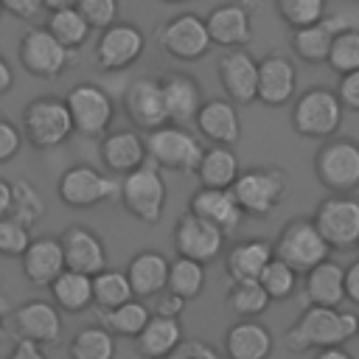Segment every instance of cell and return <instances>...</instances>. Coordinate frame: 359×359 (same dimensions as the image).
<instances>
[{
  "label": "cell",
  "instance_id": "obj_23",
  "mask_svg": "<svg viewBox=\"0 0 359 359\" xmlns=\"http://www.w3.org/2000/svg\"><path fill=\"white\" fill-rule=\"evenodd\" d=\"M205 25H208V36H210V45H219V48H241L252 39V14L241 6V3H222L216 6L208 17H205Z\"/></svg>",
  "mask_w": 359,
  "mask_h": 359
},
{
  "label": "cell",
  "instance_id": "obj_59",
  "mask_svg": "<svg viewBox=\"0 0 359 359\" xmlns=\"http://www.w3.org/2000/svg\"><path fill=\"white\" fill-rule=\"evenodd\" d=\"M236 3H241V6H244V8L250 11V14H252V8L258 6V0H236Z\"/></svg>",
  "mask_w": 359,
  "mask_h": 359
},
{
  "label": "cell",
  "instance_id": "obj_39",
  "mask_svg": "<svg viewBox=\"0 0 359 359\" xmlns=\"http://www.w3.org/2000/svg\"><path fill=\"white\" fill-rule=\"evenodd\" d=\"M165 289L180 294V297H185V300H196L202 294V289H205V264L177 255L174 261H168V283H165Z\"/></svg>",
  "mask_w": 359,
  "mask_h": 359
},
{
  "label": "cell",
  "instance_id": "obj_63",
  "mask_svg": "<svg viewBox=\"0 0 359 359\" xmlns=\"http://www.w3.org/2000/svg\"><path fill=\"white\" fill-rule=\"evenodd\" d=\"M356 250H359V241H356Z\"/></svg>",
  "mask_w": 359,
  "mask_h": 359
},
{
  "label": "cell",
  "instance_id": "obj_36",
  "mask_svg": "<svg viewBox=\"0 0 359 359\" xmlns=\"http://www.w3.org/2000/svg\"><path fill=\"white\" fill-rule=\"evenodd\" d=\"M149 317H151L149 306L140 297H132V300H126V303H121L115 309H107L101 314V325L107 331H112V337H129V339H135L143 331V325L149 323Z\"/></svg>",
  "mask_w": 359,
  "mask_h": 359
},
{
  "label": "cell",
  "instance_id": "obj_20",
  "mask_svg": "<svg viewBox=\"0 0 359 359\" xmlns=\"http://www.w3.org/2000/svg\"><path fill=\"white\" fill-rule=\"evenodd\" d=\"M62 244V255H65V269L73 272H84V275H95L101 269H107V247L104 238L98 233H93L90 227L73 224L59 236Z\"/></svg>",
  "mask_w": 359,
  "mask_h": 359
},
{
  "label": "cell",
  "instance_id": "obj_8",
  "mask_svg": "<svg viewBox=\"0 0 359 359\" xmlns=\"http://www.w3.org/2000/svg\"><path fill=\"white\" fill-rule=\"evenodd\" d=\"M272 250H275V258H280L283 264H289L297 275H306L311 266L323 264L331 255V247L325 244V238L317 230L314 219H303V216L300 219H292L280 230V236L272 244Z\"/></svg>",
  "mask_w": 359,
  "mask_h": 359
},
{
  "label": "cell",
  "instance_id": "obj_5",
  "mask_svg": "<svg viewBox=\"0 0 359 359\" xmlns=\"http://www.w3.org/2000/svg\"><path fill=\"white\" fill-rule=\"evenodd\" d=\"M118 202L143 224H157L165 210V180L154 163H143L121 177Z\"/></svg>",
  "mask_w": 359,
  "mask_h": 359
},
{
  "label": "cell",
  "instance_id": "obj_44",
  "mask_svg": "<svg viewBox=\"0 0 359 359\" xmlns=\"http://www.w3.org/2000/svg\"><path fill=\"white\" fill-rule=\"evenodd\" d=\"M275 8L292 31L314 25L325 17V0H275Z\"/></svg>",
  "mask_w": 359,
  "mask_h": 359
},
{
  "label": "cell",
  "instance_id": "obj_12",
  "mask_svg": "<svg viewBox=\"0 0 359 359\" xmlns=\"http://www.w3.org/2000/svg\"><path fill=\"white\" fill-rule=\"evenodd\" d=\"M157 45L163 53H168L177 62H196L210 50V36H208V25L205 17L199 14H177L171 20H165L157 28Z\"/></svg>",
  "mask_w": 359,
  "mask_h": 359
},
{
  "label": "cell",
  "instance_id": "obj_18",
  "mask_svg": "<svg viewBox=\"0 0 359 359\" xmlns=\"http://www.w3.org/2000/svg\"><path fill=\"white\" fill-rule=\"evenodd\" d=\"M123 112L137 129H157L168 123L165 115V101H163V87L160 79H135L123 90Z\"/></svg>",
  "mask_w": 359,
  "mask_h": 359
},
{
  "label": "cell",
  "instance_id": "obj_28",
  "mask_svg": "<svg viewBox=\"0 0 359 359\" xmlns=\"http://www.w3.org/2000/svg\"><path fill=\"white\" fill-rule=\"evenodd\" d=\"M126 278L132 286L135 297H154L165 289L168 283V258L157 250H140L132 255V261L126 264Z\"/></svg>",
  "mask_w": 359,
  "mask_h": 359
},
{
  "label": "cell",
  "instance_id": "obj_25",
  "mask_svg": "<svg viewBox=\"0 0 359 359\" xmlns=\"http://www.w3.org/2000/svg\"><path fill=\"white\" fill-rule=\"evenodd\" d=\"M163 87V101H165V115L168 123H191L196 118V109L202 107V87L194 76L188 73H168L160 79Z\"/></svg>",
  "mask_w": 359,
  "mask_h": 359
},
{
  "label": "cell",
  "instance_id": "obj_24",
  "mask_svg": "<svg viewBox=\"0 0 359 359\" xmlns=\"http://www.w3.org/2000/svg\"><path fill=\"white\" fill-rule=\"evenodd\" d=\"M101 163L109 174H129L146 163V140L135 129H115L101 137Z\"/></svg>",
  "mask_w": 359,
  "mask_h": 359
},
{
  "label": "cell",
  "instance_id": "obj_1",
  "mask_svg": "<svg viewBox=\"0 0 359 359\" xmlns=\"http://www.w3.org/2000/svg\"><path fill=\"white\" fill-rule=\"evenodd\" d=\"M359 331V317L331 306H306L303 314L283 334V345L292 353H309L320 348H337L353 339Z\"/></svg>",
  "mask_w": 359,
  "mask_h": 359
},
{
  "label": "cell",
  "instance_id": "obj_58",
  "mask_svg": "<svg viewBox=\"0 0 359 359\" xmlns=\"http://www.w3.org/2000/svg\"><path fill=\"white\" fill-rule=\"evenodd\" d=\"M79 0H42V8L48 11H59V8H76Z\"/></svg>",
  "mask_w": 359,
  "mask_h": 359
},
{
  "label": "cell",
  "instance_id": "obj_6",
  "mask_svg": "<svg viewBox=\"0 0 359 359\" xmlns=\"http://www.w3.org/2000/svg\"><path fill=\"white\" fill-rule=\"evenodd\" d=\"M22 135L39 151L62 146L73 135V121H70L65 98L42 95V98L28 101L22 109Z\"/></svg>",
  "mask_w": 359,
  "mask_h": 359
},
{
  "label": "cell",
  "instance_id": "obj_56",
  "mask_svg": "<svg viewBox=\"0 0 359 359\" xmlns=\"http://www.w3.org/2000/svg\"><path fill=\"white\" fill-rule=\"evenodd\" d=\"M11 208V182L0 177V216H6Z\"/></svg>",
  "mask_w": 359,
  "mask_h": 359
},
{
  "label": "cell",
  "instance_id": "obj_37",
  "mask_svg": "<svg viewBox=\"0 0 359 359\" xmlns=\"http://www.w3.org/2000/svg\"><path fill=\"white\" fill-rule=\"evenodd\" d=\"M115 337L104 325H84L67 345L70 359H115Z\"/></svg>",
  "mask_w": 359,
  "mask_h": 359
},
{
  "label": "cell",
  "instance_id": "obj_33",
  "mask_svg": "<svg viewBox=\"0 0 359 359\" xmlns=\"http://www.w3.org/2000/svg\"><path fill=\"white\" fill-rule=\"evenodd\" d=\"M48 286H50V300L59 311L79 314L93 306V278L84 272L62 269Z\"/></svg>",
  "mask_w": 359,
  "mask_h": 359
},
{
  "label": "cell",
  "instance_id": "obj_15",
  "mask_svg": "<svg viewBox=\"0 0 359 359\" xmlns=\"http://www.w3.org/2000/svg\"><path fill=\"white\" fill-rule=\"evenodd\" d=\"M224 233L213 224H208L205 219H199L196 213L185 210L177 224H174V250L182 258L199 261V264H210L222 255L224 247Z\"/></svg>",
  "mask_w": 359,
  "mask_h": 359
},
{
  "label": "cell",
  "instance_id": "obj_7",
  "mask_svg": "<svg viewBox=\"0 0 359 359\" xmlns=\"http://www.w3.org/2000/svg\"><path fill=\"white\" fill-rule=\"evenodd\" d=\"M314 174L331 194L359 191V143L353 137H328L314 154Z\"/></svg>",
  "mask_w": 359,
  "mask_h": 359
},
{
  "label": "cell",
  "instance_id": "obj_14",
  "mask_svg": "<svg viewBox=\"0 0 359 359\" xmlns=\"http://www.w3.org/2000/svg\"><path fill=\"white\" fill-rule=\"evenodd\" d=\"M73 59V50H67L56 36L42 25V28H28L20 39V65L36 76V79H56L67 70Z\"/></svg>",
  "mask_w": 359,
  "mask_h": 359
},
{
  "label": "cell",
  "instance_id": "obj_16",
  "mask_svg": "<svg viewBox=\"0 0 359 359\" xmlns=\"http://www.w3.org/2000/svg\"><path fill=\"white\" fill-rule=\"evenodd\" d=\"M219 81L227 93V101L233 104H252L258 95V62L244 48H227L219 62Z\"/></svg>",
  "mask_w": 359,
  "mask_h": 359
},
{
  "label": "cell",
  "instance_id": "obj_17",
  "mask_svg": "<svg viewBox=\"0 0 359 359\" xmlns=\"http://www.w3.org/2000/svg\"><path fill=\"white\" fill-rule=\"evenodd\" d=\"M11 328L17 339L53 345L62 337V314L50 300H28L11 311Z\"/></svg>",
  "mask_w": 359,
  "mask_h": 359
},
{
  "label": "cell",
  "instance_id": "obj_42",
  "mask_svg": "<svg viewBox=\"0 0 359 359\" xmlns=\"http://www.w3.org/2000/svg\"><path fill=\"white\" fill-rule=\"evenodd\" d=\"M325 65L334 73H339V76L342 73H351V70H359V28L348 25V28H342V31L334 34Z\"/></svg>",
  "mask_w": 359,
  "mask_h": 359
},
{
  "label": "cell",
  "instance_id": "obj_22",
  "mask_svg": "<svg viewBox=\"0 0 359 359\" xmlns=\"http://www.w3.org/2000/svg\"><path fill=\"white\" fill-rule=\"evenodd\" d=\"M188 210L196 213L199 219H205L208 224L219 227L224 236L233 233L244 219L230 188H202L199 185L188 199Z\"/></svg>",
  "mask_w": 359,
  "mask_h": 359
},
{
  "label": "cell",
  "instance_id": "obj_62",
  "mask_svg": "<svg viewBox=\"0 0 359 359\" xmlns=\"http://www.w3.org/2000/svg\"><path fill=\"white\" fill-rule=\"evenodd\" d=\"M3 14H6V11H3V6H0V17H3Z\"/></svg>",
  "mask_w": 359,
  "mask_h": 359
},
{
  "label": "cell",
  "instance_id": "obj_26",
  "mask_svg": "<svg viewBox=\"0 0 359 359\" xmlns=\"http://www.w3.org/2000/svg\"><path fill=\"white\" fill-rule=\"evenodd\" d=\"M306 306H331L339 309L345 303V266L325 258L303 275Z\"/></svg>",
  "mask_w": 359,
  "mask_h": 359
},
{
  "label": "cell",
  "instance_id": "obj_47",
  "mask_svg": "<svg viewBox=\"0 0 359 359\" xmlns=\"http://www.w3.org/2000/svg\"><path fill=\"white\" fill-rule=\"evenodd\" d=\"M20 146H22V132L11 121L0 118V163L14 160L20 154Z\"/></svg>",
  "mask_w": 359,
  "mask_h": 359
},
{
  "label": "cell",
  "instance_id": "obj_29",
  "mask_svg": "<svg viewBox=\"0 0 359 359\" xmlns=\"http://www.w3.org/2000/svg\"><path fill=\"white\" fill-rule=\"evenodd\" d=\"M22 261V275L34 283V286H48L62 269H65V255H62V244L53 236H42V238H31V244L25 247V252L20 255Z\"/></svg>",
  "mask_w": 359,
  "mask_h": 359
},
{
  "label": "cell",
  "instance_id": "obj_27",
  "mask_svg": "<svg viewBox=\"0 0 359 359\" xmlns=\"http://www.w3.org/2000/svg\"><path fill=\"white\" fill-rule=\"evenodd\" d=\"M275 339L258 320H236L224 334L227 359H269Z\"/></svg>",
  "mask_w": 359,
  "mask_h": 359
},
{
  "label": "cell",
  "instance_id": "obj_21",
  "mask_svg": "<svg viewBox=\"0 0 359 359\" xmlns=\"http://www.w3.org/2000/svg\"><path fill=\"white\" fill-rule=\"evenodd\" d=\"M196 132L213 143V146H236L241 137V118L233 101L227 98H210L202 101V107L196 109Z\"/></svg>",
  "mask_w": 359,
  "mask_h": 359
},
{
  "label": "cell",
  "instance_id": "obj_54",
  "mask_svg": "<svg viewBox=\"0 0 359 359\" xmlns=\"http://www.w3.org/2000/svg\"><path fill=\"white\" fill-rule=\"evenodd\" d=\"M14 87V70L8 65V59L0 53V95H6Z\"/></svg>",
  "mask_w": 359,
  "mask_h": 359
},
{
  "label": "cell",
  "instance_id": "obj_10",
  "mask_svg": "<svg viewBox=\"0 0 359 359\" xmlns=\"http://www.w3.org/2000/svg\"><path fill=\"white\" fill-rule=\"evenodd\" d=\"M65 104L73 121V132L84 137H104L109 132L115 118V104L104 87L93 81H79L67 90Z\"/></svg>",
  "mask_w": 359,
  "mask_h": 359
},
{
  "label": "cell",
  "instance_id": "obj_64",
  "mask_svg": "<svg viewBox=\"0 0 359 359\" xmlns=\"http://www.w3.org/2000/svg\"><path fill=\"white\" fill-rule=\"evenodd\" d=\"M356 317H359V314H356ZM356 337H359V331H356Z\"/></svg>",
  "mask_w": 359,
  "mask_h": 359
},
{
  "label": "cell",
  "instance_id": "obj_49",
  "mask_svg": "<svg viewBox=\"0 0 359 359\" xmlns=\"http://www.w3.org/2000/svg\"><path fill=\"white\" fill-rule=\"evenodd\" d=\"M157 300H154V311L151 314H160V317H177L180 320V314L185 311V306H188V300L185 297H180V294H174V292H168V289H163L160 294H154Z\"/></svg>",
  "mask_w": 359,
  "mask_h": 359
},
{
  "label": "cell",
  "instance_id": "obj_48",
  "mask_svg": "<svg viewBox=\"0 0 359 359\" xmlns=\"http://www.w3.org/2000/svg\"><path fill=\"white\" fill-rule=\"evenodd\" d=\"M337 95L348 112H359V70L342 73L337 84Z\"/></svg>",
  "mask_w": 359,
  "mask_h": 359
},
{
  "label": "cell",
  "instance_id": "obj_40",
  "mask_svg": "<svg viewBox=\"0 0 359 359\" xmlns=\"http://www.w3.org/2000/svg\"><path fill=\"white\" fill-rule=\"evenodd\" d=\"M132 286H129V278L123 269H101L93 275V303L107 311V309H115L126 300H132Z\"/></svg>",
  "mask_w": 359,
  "mask_h": 359
},
{
  "label": "cell",
  "instance_id": "obj_52",
  "mask_svg": "<svg viewBox=\"0 0 359 359\" xmlns=\"http://www.w3.org/2000/svg\"><path fill=\"white\" fill-rule=\"evenodd\" d=\"M6 359H48V356H45L42 345H36L31 339H17Z\"/></svg>",
  "mask_w": 359,
  "mask_h": 359
},
{
  "label": "cell",
  "instance_id": "obj_61",
  "mask_svg": "<svg viewBox=\"0 0 359 359\" xmlns=\"http://www.w3.org/2000/svg\"><path fill=\"white\" fill-rule=\"evenodd\" d=\"M160 3H171L174 6V3H185V0H160Z\"/></svg>",
  "mask_w": 359,
  "mask_h": 359
},
{
  "label": "cell",
  "instance_id": "obj_60",
  "mask_svg": "<svg viewBox=\"0 0 359 359\" xmlns=\"http://www.w3.org/2000/svg\"><path fill=\"white\" fill-rule=\"evenodd\" d=\"M163 359H185L180 351H174V353H168V356H163Z\"/></svg>",
  "mask_w": 359,
  "mask_h": 359
},
{
  "label": "cell",
  "instance_id": "obj_57",
  "mask_svg": "<svg viewBox=\"0 0 359 359\" xmlns=\"http://www.w3.org/2000/svg\"><path fill=\"white\" fill-rule=\"evenodd\" d=\"M8 323H11V306H8V300H6V297H0V339L6 337Z\"/></svg>",
  "mask_w": 359,
  "mask_h": 359
},
{
  "label": "cell",
  "instance_id": "obj_53",
  "mask_svg": "<svg viewBox=\"0 0 359 359\" xmlns=\"http://www.w3.org/2000/svg\"><path fill=\"white\" fill-rule=\"evenodd\" d=\"M345 300L359 306V258L345 266Z\"/></svg>",
  "mask_w": 359,
  "mask_h": 359
},
{
  "label": "cell",
  "instance_id": "obj_41",
  "mask_svg": "<svg viewBox=\"0 0 359 359\" xmlns=\"http://www.w3.org/2000/svg\"><path fill=\"white\" fill-rule=\"evenodd\" d=\"M8 216L22 222L25 227L36 224L45 216V199L39 194V188H34L28 180H14L11 182V208Z\"/></svg>",
  "mask_w": 359,
  "mask_h": 359
},
{
  "label": "cell",
  "instance_id": "obj_38",
  "mask_svg": "<svg viewBox=\"0 0 359 359\" xmlns=\"http://www.w3.org/2000/svg\"><path fill=\"white\" fill-rule=\"evenodd\" d=\"M45 28L56 36V42H62L67 50H79L87 39H90V25L87 20L79 14V8H59L48 14Z\"/></svg>",
  "mask_w": 359,
  "mask_h": 359
},
{
  "label": "cell",
  "instance_id": "obj_19",
  "mask_svg": "<svg viewBox=\"0 0 359 359\" xmlns=\"http://www.w3.org/2000/svg\"><path fill=\"white\" fill-rule=\"evenodd\" d=\"M297 93V67L283 53H266L258 62V95L266 107H283Z\"/></svg>",
  "mask_w": 359,
  "mask_h": 359
},
{
  "label": "cell",
  "instance_id": "obj_32",
  "mask_svg": "<svg viewBox=\"0 0 359 359\" xmlns=\"http://www.w3.org/2000/svg\"><path fill=\"white\" fill-rule=\"evenodd\" d=\"M238 157L233 146H208L196 163V180L202 188H233L238 177Z\"/></svg>",
  "mask_w": 359,
  "mask_h": 359
},
{
  "label": "cell",
  "instance_id": "obj_31",
  "mask_svg": "<svg viewBox=\"0 0 359 359\" xmlns=\"http://www.w3.org/2000/svg\"><path fill=\"white\" fill-rule=\"evenodd\" d=\"M137 342V353L143 359H163L168 353H174L182 342V325L177 317H160L151 314L149 323L143 325V331L135 337Z\"/></svg>",
  "mask_w": 359,
  "mask_h": 359
},
{
  "label": "cell",
  "instance_id": "obj_13",
  "mask_svg": "<svg viewBox=\"0 0 359 359\" xmlns=\"http://www.w3.org/2000/svg\"><path fill=\"white\" fill-rule=\"evenodd\" d=\"M143 48H146L143 31L129 20H115L112 25L98 31L95 62L101 70H109V73L126 70L143 56Z\"/></svg>",
  "mask_w": 359,
  "mask_h": 359
},
{
  "label": "cell",
  "instance_id": "obj_50",
  "mask_svg": "<svg viewBox=\"0 0 359 359\" xmlns=\"http://www.w3.org/2000/svg\"><path fill=\"white\" fill-rule=\"evenodd\" d=\"M3 11H8L11 17L20 20H34L42 11V0H0Z\"/></svg>",
  "mask_w": 359,
  "mask_h": 359
},
{
  "label": "cell",
  "instance_id": "obj_11",
  "mask_svg": "<svg viewBox=\"0 0 359 359\" xmlns=\"http://www.w3.org/2000/svg\"><path fill=\"white\" fill-rule=\"evenodd\" d=\"M314 224L331 250H353L359 241V199L353 194H331L314 210Z\"/></svg>",
  "mask_w": 359,
  "mask_h": 359
},
{
  "label": "cell",
  "instance_id": "obj_9",
  "mask_svg": "<svg viewBox=\"0 0 359 359\" xmlns=\"http://www.w3.org/2000/svg\"><path fill=\"white\" fill-rule=\"evenodd\" d=\"M56 191H59V199L67 208L87 210V208H95V205H104V202H118L121 180H112L109 174L98 171L95 165L79 163V165H70L59 177Z\"/></svg>",
  "mask_w": 359,
  "mask_h": 359
},
{
  "label": "cell",
  "instance_id": "obj_46",
  "mask_svg": "<svg viewBox=\"0 0 359 359\" xmlns=\"http://www.w3.org/2000/svg\"><path fill=\"white\" fill-rule=\"evenodd\" d=\"M76 8L87 20V25L95 31H101L118 20V0H79Z\"/></svg>",
  "mask_w": 359,
  "mask_h": 359
},
{
  "label": "cell",
  "instance_id": "obj_4",
  "mask_svg": "<svg viewBox=\"0 0 359 359\" xmlns=\"http://www.w3.org/2000/svg\"><path fill=\"white\" fill-rule=\"evenodd\" d=\"M230 191H233V196H236V202H238L244 216L264 219V216L275 213V208L286 199L289 177H286L283 168H275V165L247 168V171H238V177H236Z\"/></svg>",
  "mask_w": 359,
  "mask_h": 359
},
{
  "label": "cell",
  "instance_id": "obj_30",
  "mask_svg": "<svg viewBox=\"0 0 359 359\" xmlns=\"http://www.w3.org/2000/svg\"><path fill=\"white\" fill-rule=\"evenodd\" d=\"M272 255H275V250H272V241H266V238L236 241L224 258L227 278L230 280H258L261 269L272 261Z\"/></svg>",
  "mask_w": 359,
  "mask_h": 359
},
{
  "label": "cell",
  "instance_id": "obj_34",
  "mask_svg": "<svg viewBox=\"0 0 359 359\" xmlns=\"http://www.w3.org/2000/svg\"><path fill=\"white\" fill-rule=\"evenodd\" d=\"M334 34H337V25L323 17L314 25H306V28H294L292 31V50L306 65H325Z\"/></svg>",
  "mask_w": 359,
  "mask_h": 359
},
{
  "label": "cell",
  "instance_id": "obj_45",
  "mask_svg": "<svg viewBox=\"0 0 359 359\" xmlns=\"http://www.w3.org/2000/svg\"><path fill=\"white\" fill-rule=\"evenodd\" d=\"M28 244H31V227L11 219L8 213L0 216V255L3 258H20Z\"/></svg>",
  "mask_w": 359,
  "mask_h": 359
},
{
  "label": "cell",
  "instance_id": "obj_43",
  "mask_svg": "<svg viewBox=\"0 0 359 359\" xmlns=\"http://www.w3.org/2000/svg\"><path fill=\"white\" fill-rule=\"evenodd\" d=\"M297 280H300V275L289 264H283L280 258H275V255H272V261L258 275V283L264 286V292L269 294V300H289L294 294V289H297Z\"/></svg>",
  "mask_w": 359,
  "mask_h": 359
},
{
  "label": "cell",
  "instance_id": "obj_55",
  "mask_svg": "<svg viewBox=\"0 0 359 359\" xmlns=\"http://www.w3.org/2000/svg\"><path fill=\"white\" fill-rule=\"evenodd\" d=\"M314 359H353L342 345H337V348H320L317 353H314Z\"/></svg>",
  "mask_w": 359,
  "mask_h": 359
},
{
  "label": "cell",
  "instance_id": "obj_2",
  "mask_svg": "<svg viewBox=\"0 0 359 359\" xmlns=\"http://www.w3.org/2000/svg\"><path fill=\"white\" fill-rule=\"evenodd\" d=\"M342 118H345V107L337 90L323 87V84L303 90L292 107V126L300 137H309V140L334 137L342 126Z\"/></svg>",
  "mask_w": 359,
  "mask_h": 359
},
{
  "label": "cell",
  "instance_id": "obj_35",
  "mask_svg": "<svg viewBox=\"0 0 359 359\" xmlns=\"http://www.w3.org/2000/svg\"><path fill=\"white\" fill-rule=\"evenodd\" d=\"M224 303L238 320H258L272 300L258 280H230Z\"/></svg>",
  "mask_w": 359,
  "mask_h": 359
},
{
  "label": "cell",
  "instance_id": "obj_3",
  "mask_svg": "<svg viewBox=\"0 0 359 359\" xmlns=\"http://www.w3.org/2000/svg\"><path fill=\"white\" fill-rule=\"evenodd\" d=\"M143 140H146V160L154 163L160 171L194 174L196 163L205 151L199 137L180 123H163V126L146 132Z\"/></svg>",
  "mask_w": 359,
  "mask_h": 359
},
{
  "label": "cell",
  "instance_id": "obj_51",
  "mask_svg": "<svg viewBox=\"0 0 359 359\" xmlns=\"http://www.w3.org/2000/svg\"><path fill=\"white\" fill-rule=\"evenodd\" d=\"M177 351H180L185 359H222L210 345H205V342H199V339H182Z\"/></svg>",
  "mask_w": 359,
  "mask_h": 359
}]
</instances>
